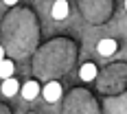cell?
Listing matches in <instances>:
<instances>
[{"label":"cell","mask_w":127,"mask_h":114,"mask_svg":"<svg viewBox=\"0 0 127 114\" xmlns=\"http://www.w3.org/2000/svg\"><path fill=\"white\" fill-rule=\"evenodd\" d=\"M42 94H44V99L48 103H55L62 97V86H59L57 81H51V83H46V88L42 90Z\"/></svg>","instance_id":"1"},{"label":"cell","mask_w":127,"mask_h":114,"mask_svg":"<svg viewBox=\"0 0 127 114\" xmlns=\"http://www.w3.org/2000/svg\"><path fill=\"white\" fill-rule=\"evenodd\" d=\"M51 15L55 18V20H66V18L70 15L68 2H66V0H57V2L53 4V9H51Z\"/></svg>","instance_id":"2"},{"label":"cell","mask_w":127,"mask_h":114,"mask_svg":"<svg viewBox=\"0 0 127 114\" xmlns=\"http://www.w3.org/2000/svg\"><path fill=\"white\" fill-rule=\"evenodd\" d=\"M39 92H42V90H39L37 81H26L24 86L20 88V94H22V99H26V101H33Z\"/></svg>","instance_id":"3"},{"label":"cell","mask_w":127,"mask_h":114,"mask_svg":"<svg viewBox=\"0 0 127 114\" xmlns=\"http://www.w3.org/2000/svg\"><path fill=\"white\" fill-rule=\"evenodd\" d=\"M15 92H20V83L15 77H9L2 81V94L4 97H15Z\"/></svg>","instance_id":"4"},{"label":"cell","mask_w":127,"mask_h":114,"mask_svg":"<svg viewBox=\"0 0 127 114\" xmlns=\"http://www.w3.org/2000/svg\"><path fill=\"white\" fill-rule=\"evenodd\" d=\"M79 77H81L83 81H92V79L96 77V66H94V64H83L81 70H79Z\"/></svg>","instance_id":"5"},{"label":"cell","mask_w":127,"mask_h":114,"mask_svg":"<svg viewBox=\"0 0 127 114\" xmlns=\"http://www.w3.org/2000/svg\"><path fill=\"white\" fill-rule=\"evenodd\" d=\"M96 51L101 53V55H112L116 51V42L114 39H101L99 44H96Z\"/></svg>","instance_id":"6"},{"label":"cell","mask_w":127,"mask_h":114,"mask_svg":"<svg viewBox=\"0 0 127 114\" xmlns=\"http://www.w3.org/2000/svg\"><path fill=\"white\" fill-rule=\"evenodd\" d=\"M13 70H15L13 62H9V59H2V62H0V79H2V81L9 79V77L13 75Z\"/></svg>","instance_id":"7"},{"label":"cell","mask_w":127,"mask_h":114,"mask_svg":"<svg viewBox=\"0 0 127 114\" xmlns=\"http://www.w3.org/2000/svg\"><path fill=\"white\" fill-rule=\"evenodd\" d=\"M2 2H4V4H9V7H11V4H15V2H18V0H2Z\"/></svg>","instance_id":"8"},{"label":"cell","mask_w":127,"mask_h":114,"mask_svg":"<svg viewBox=\"0 0 127 114\" xmlns=\"http://www.w3.org/2000/svg\"><path fill=\"white\" fill-rule=\"evenodd\" d=\"M2 59H4V48L0 46V62H2Z\"/></svg>","instance_id":"9"},{"label":"cell","mask_w":127,"mask_h":114,"mask_svg":"<svg viewBox=\"0 0 127 114\" xmlns=\"http://www.w3.org/2000/svg\"><path fill=\"white\" fill-rule=\"evenodd\" d=\"M125 11H127V0H125Z\"/></svg>","instance_id":"10"}]
</instances>
